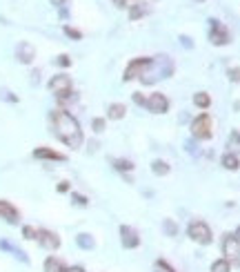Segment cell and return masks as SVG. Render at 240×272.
I'll list each match as a JSON object with an SVG mask.
<instances>
[{"mask_svg":"<svg viewBox=\"0 0 240 272\" xmlns=\"http://www.w3.org/2000/svg\"><path fill=\"white\" fill-rule=\"evenodd\" d=\"M49 123H51V130H53V134L58 136V141H63L67 147L78 150V147L85 143L82 127L72 112H67V109H53V112L49 114Z\"/></svg>","mask_w":240,"mask_h":272,"instance_id":"cell-1","label":"cell"},{"mask_svg":"<svg viewBox=\"0 0 240 272\" xmlns=\"http://www.w3.org/2000/svg\"><path fill=\"white\" fill-rule=\"evenodd\" d=\"M192 136L193 138H198V141H209L214 136V132H212V116L207 112H202V114H198L196 118L192 121Z\"/></svg>","mask_w":240,"mask_h":272,"instance_id":"cell-2","label":"cell"},{"mask_svg":"<svg viewBox=\"0 0 240 272\" xmlns=\"http://www.w3.org/2000/svg\"><path fill=\"white\" fill-rule=\"evenodd\" d=\"M187 237L192 241H196L198 245H209L214 241V234H212V228L205 223V221H192L187 225Z\"/></svg>","mask_w":240,"mask_h":272,"instance_id":"cell-3","label":"cell"},{"mask_svg":"<svg viewBox=\"0 0 240 272\" xmlns=\"http://www.w3.org/2000/svg\"><path fill=\"white\" fill-rule=\"evenodd\" d=\"M154 65V58H149V56H140V58H134L129 65L125 67V74H122V81L129 83L134 78H143L144 72Z\"/></svg>","mask_w":240,"mask_h":272,"instance_id":"cell-4","label":"cell"},{"mask_svg":"<svg viewBox=\"0 0 240 272\" xmlns=\"http://www.w3.org/2000/svg\"><path fill=\"white\" fill-rule=\"evenodd\" d=\"M209 40H212V45H216V47H222V45L229 43V31H227L225 25H220V20H216V18L209 20Z\"/></svg>","mask_w":240,"mask_h":272,"instance_id":"cell-5","label":"cell"},{"mask_svg":"<svg viewBox=\"0 0 240 272\" xmlns=\"http://www.w3.org/2000/svg\"><path fill=\"white\" fill-rule=\"evenodd\" d=\"M222 254L229 263H240V241L234 234H225L222 237Z\"/></svg>","mask_w":240,"mask_h":272,"instance_id":"cell-6","label":"cell"},{"mask_svg":"<svg viewBox=\"0 0 240 272\" xmlns=\"http://www.w3.org/2000/svg\"><path fill=\"white\" fill-rule=\"evenodd\" d=\"M144 107H147L149 112H154V114H167L169 112V98L165 96L163 92H154V94H149V96H147Z\"/></svg>","mask_w":240,"mask_h":272,"instance_id":"cell-7","label":"cell"},{"mask_svg":"<svg viewBox=\"0 0 240 272\" xmlns=\"http://www.w3.org/2000/svg\"><path fill=\"white\" fill-rule=\"evenodd\" d=\"M118 234H120V243H122L125 250H134L140 245V234H138V230L131 228V225H120Z\"/></svg>","mask_w":240,"mask_h":272,"instance_id":"cell-8","label":"cell"},{"mask_svg":"<svg viewBox=\"0 0 240 272\" xmlns=\"http://www.w3.org/2000/svg\"><path fill=\"white\" fill-rule=\"evenodd\" d=\"M36 241L40 243V248L49 250V252H53V250L60 248V237H58L53 230H47V228H40L38 230V237H36Z\"/></svg>","mask_w":240,"mask_h":272,"instance_id":"cell-9","label":"cell"},{"mask_svg":"<svg viewBox=\"0 0 240 272\" xmlns=\"http://www.w3.org/2000/svg\"><path fill=\"white\" fill-rule=\"evenodd\" d=\"M47 87L53 96H63L65 92H72V78H69L67 74H56V76L49 81Z\"/></svg>","mask_w":240,"mask_h":272,"instance_id":"cell-10","label":"cell"},{"mask_svg":"<svg viewBox=\"0 0 240 272\" xmlns=\"http://www.w3.org/2000/svg\"><path fill=\"white\" fill-rule=\"evenodd\" d=\"M16 58H18V63H23V65H31L36 58V47L31 43H27V40L18 43L16 45Z\"/></svg>","mask_w":240,"mask_h":272,"instance_id":"cell-11","label":"cell"},{"mask_svg":"<svg viewBox=\"0 0 240 272\" xmlns=\"http://www.w3.org/2000/svg\"><path fill=\"white\" fill-rule=\"evenodd\" d=\"M0 219H5L7 223L16 225V223L20 221V212H18V208H14V205H11L9 201L0 199Z\"/></svg>","mask_w":240,"mask_h":272,"instance_id":"cell-12","label":"cell"},{"mask_svg":"<svg viewBox=\"0 0 240 272\" xmlns=\"http://www.w3.org/2000/svg\"><path fill=\"white\" fill-rule=\"evenodd\" d=\"M34 159H38V161H65V154L51 150V147H36Z\"/></svg>","mask_w":240,"mask_h":272,"instance_id":"cell-13","label":"cell"},{"mask_svg":"<svg viewBox=\"0 0 240 272\" xmlns=\"http://www.w3.org/2000/svg\"><path fill=\"white\" fill-rule=\"evenodd\" d=\"M154 63L158 65V78H167L173 74V63H171V58H167V56H156Z\"/></svg>","mask_w":240,"mask_h":272,"instance_id":"cell-14","label":"cell"},{"mask_svg":"<svg viewBox=\"0 0 240 272\" xmlns=\"http://www.w3.org/2000/svg\"><path fill=\"white\" fill-rule=\"evenodd\" d=\"M125 114H127L125 103H111L107 107V118H111V121H120V118H125Z\"/></svg>","mask_w":240,"mask_h":272,"instance_id":"cell-15","label":"cell"},{"mask_svg":"<svg viewBox=\"0 0 240 272\" xmlns=\"http://www.w3.org/2000/svg\"><path fill=\"white\" fill-rule=\"evenodd\" d=\"M65 261L63 259H58V257H47L43 263V270L45 272H65Z\"/></svg>","mask_w":240,"mask_h":272,"instance_id":"cell-16","label":"cell"},{"mask_svg":"<svg viewBox=\"0 0 240 272\" xmlns=\"http://www.w3.org/2000/svg\"><path fill=\"white\" fill-rule=\"evenodd\" d=\"M220 163H222V167H225V170H229V172H236L240 167V159H238V154H234V152L222 154Z\"/></svg>","mask_w":240,"mask_h":272,"instance_id":"cell-17","label":"cell"},{"mask_svg":"<svg viewBox=\"0 0 240 272\" xmlns=\"http://www.w3.org/2000/svg\"><path fill=\"white\" fill-rule=\"evenodd\" d=\"M0 248H2V250H7V252H11L16 259H18V261L29 263V257H27V254H24L20 248H16L14 243H9V241H5V239H2V241H0Z\"/></svg>","mask_w":240,"mask_h":272,"instance_id":"cell-18","label":"cell"},{"mask_svg":"<svg viewBox=\"0 0 240 272\" xmlns=\"http://www.w3.org/2000/svg\"><path fill=\"white\" fill-rule=\"evenodd\" d=\"M149 14V5L144 2H136V5H129V20H140L143 16Z\"/></svg>","mask_w":240,"mask_h":272,"instance_id":"cell-19","label":"cell"},{"mask_svg":"<svg viewBox=\"0 0 240 272\" xmlns=\"http://www.w3.org/2000/svg\"><path fill=\"white\" fill-rule=\"evenodd\" d=\"M76 243H78V248H82V250H94V248H96V239H94L92 234H87V232L78 234Z\"/></svg>","mask_w":240,"mask_h":272,"instance_id":"cell-20","label":"cell"},{"mask_svg":"<svg viewBox=\"0 0 240 272\" xmlns=\"http://www.w3.org/2000/svg\"><path fill=\"white\" fill-rule=\"evenodd\" d=\"M193 105H196L198 109H209V107H212V96L207 92H196L193 94Z\"/></svg>","mask_w":240,"mask_h":272,"instance_id":"cell-21","label":"cell"},{"mask_svg":"<svg viewBox=\"0 0 240 272\" xmlns=\"http://www.w3.org/2000/svg\"><path fill=\"white\" fill-rule=\"evenodd\" d=\"M169 170H171L169 163H167V161H163V159H156L154 163H151V172H154L156 176H167Z\"/></svg>","mask_w":240,"mask_h":272,"instance_id":"cell-22","label":"cell"},{"mask_svg":"<svg viewBox=\"0 0 240 272\" xmlns=\"http://www.w3.org/2000/svg\"><path fill=\"white\" fill-rule=\"evenodd\" d=\"M111 163H114V167H116L118 172H122V174H127V172H131V170L136 167L129 159H114Z\"/></svg>","mask_w":240,"mask_h":272,"instance_id":"cell-23","label":"cell"},{"mask_svg":"<svg viewBox=\"0 0 240 272\" xmlns=\"http://www.w3.org/2000/svg\"><path fill=\"white\" fill-rule=\"evenodd\" d=\"M209 272H231V263L227 261L225 257L216 259V261L212 263V268H209Z\"/></svg>","mask_w":240,"mask_h":272,"instance_id":"cell-24","label":"cell"},{"mask_svg":"<svg viewBox=\"0 0 240 272\" xmlns=\"http://www.w3.org/2000/svg\"><path fill=\"white\" fill-rule=\"evenodd\" d=\"M163 230H165L167 237H176V234H178V223H176V221H171V219H165L163 221Z\"/></svg>","mask_w":240,"mask_h":272,"instance_id":"cell-25","label":"cell"},{"mask_svg":"<svg viewBox=\"0 0 240 272\" xmlns=\"http://www.w3.org/2000/svg\"><path fill=\"white\" fill-rule=\"evenodd\" d=\"M65 36H69L72 40H80L82 38V31L76 29V27H72V25H65Z\"/></svg>","mask_w":240,"mask_h":272,"instance_id":"cell-26","label":"cell"},{"mask_svg":"<svg viewBox=\"0 0 240 272\" xmlns=\"http://www.w3.org/2000/svg\"><path fill=\"white\" fill-rule=\"evenodd\" d=\"M105 125H107V121H105V118H100V116L92 118V130L96 132V134H100V132H105Z\"/></svg>","mask_w":240,"mask_h":272,"instance_id":"cell-27","label":"cell"},{"mask_svg":"<svg viewBox=\"0 0 240 272\" xmlns=\"http://www.w3.org/2000/svg\"><path fill=\"white\" fill-rule=\"evenodd\" d=\"M36 237H38V230L31 228V225H24V228H23V239H27V241H36Z\"/></svg>","mask_w":240,"mask_h":272,"instance_id":"cell-28","label":"cell"},{"mask_svg":"<svg viewBox=\"0 0 240 272\" xmlns=\"http://www.w3.org/2000/svg\"><path fill=\"white\" fill-rule=\"evenodd\" d=\"M154 272H176V270H173V268L169 266L165 259H158V261H156V270Z\"/></svg>","mask_w":240,"mask_h":272,"instance_id":"cell-29","label":"cell"},{"mask_svg":"<svg viewBox=\"0 0 240 272\" xmlns=\"http://www.w3.org/2000/svg\"><path fill=\"white\" fill-rule=\"evenodd\" d=\"M227 76H229L231 83H240V67H229L227 69Z\"/></svg>","mask_w":240,"mask_h":272,"instance_id":"cell-30","label":"cell"},{"mask_svg":"<svg viewBox=\"0 0 240 272\" xmlns=\"http://www.w3.org/2000/svg\"><path fill=\"white\" fill-rule=\"evenodd\" d=\"M131 101H134V105L144 107V103H147V96H144L143 92H134V94H131Z\"/></svg>","mask_w":240,"mask_h":272,"instance_id":"cell-31","label":"cell"},{"mask_svg":"<svg viewBox=\"0 0 240 272\" xmlns=\"http://www.w3.org/2000/svg\"><path fill=\"white\" fill-rule=\"evenodd\" d=\"M72 201H73V205H80V208H85L89 201H87V196L85 194H78V192H73L72 194Z\"/></svg>","mask_w":240,"mask_h":272,"instance_id":"cell-32","label":"cell"},{"mask_svg":"<svg viewBox=\"0 0 240 272\" xmlns=\"http://www.w3.org/2000/svg\"><path fill=\"white\" fill-rule=\"evenodd\" d=\"M56 65H60V67H69V65H72V58H69L67 54H60V56L56 58Z\"/></svg>","mask_w":240,"mask_h":272,"instance_id":"cell-33","label":"cell"},{"mask_svg":"<svg viewBox=\"0 0 240 272\" xmlns=\"http://www.w3.org/2000/svg\"><path fill=\"white\" fill-rule=\"evenodd\" d=\"M229 147H236V150H240V134H238V132H231Z\"/></svg>","mask_w":240,"mask_h":272,"instance_id":"cell-34","label":"cell"},{"mask_svg":"<svg viewBox=\"0 0 240 272\" xmlns=\"http://www.w3.org/2000/svg\"><path fill=\"white\" fill-rule=\"evenodd\" d=\"M56 190H58V192H69V181H60Z\"/></svg>","mask_w":240,"mask_h":272,"instance_id":"cell-35","label":"cell"},{"mask_svg":"<svg viewBox=\"0 0 240 272\" xmlns=\"http://www.w3.org/2000/svg\"><path fill=\"white\" fill-rule=\"evenodd\" d=\"M65 272H85V268L82 266H69V268H65Z\"/></svg>","mask_w":240,"mask_h":272,"instance_id":"cell-36","label":"cell"},{"mask_svg":"<svg viewBox=\"0 0 240 272\" xmlns=\"http://www.w3.org/2000/svg\"><path fill=\"white\" fill-rule=\"evenodd\" d=\"M114 5L122 9V7H129V0H114Z\"/></svg>","mask_w":240,"mask_h":272,"instance_id":"cell-37","label":"cell"},{"mask_svg":"<svg viewBox=\"0 0 240 272\" xmlns=\"http://www.w3.org/2000/svg\"><path fill=\"white\" fill-rule=\"evenodd\" d=\"M180 40H183V45H185V47H193L192 38H187V36H180Z\"/></svg>","mask_w":240,"mask_h":272,"instance_id":"cell-38","label":"cell"},{"mask_svg":"<svg viewBox=\"0 0 240 272\" xmlns=\"http://www.w3.org/2000/svg\"><path fill=\"white\" fill-rule=\"evenodd\" d=\"M49 2H51V5H56V7H63L67 0H49Z\"/></svg>","mask_w":240,"mask_h":272,"instance_id":"cell-39","label":"cell"},{"mask_svg":"<svg viewBox=\"0 0 240 272\" xmlns=\"http://www.w3.org/2000/svg\"><path fill=\"white\" fill-rule=\"evenodd\" d=\"M234 237H236V239H238V241H240V225H238V228H236V232H234Z\"/></svg>","mask_w":240,"mask_h":272,"instance_id":"cell-40","label":"cell"},{"mask_svg":"<svg viewBox=\"0 0 240 272\" xmlns=\"http://www.w3.org/2000/svg\"><path fill=\"white\" fill-rule=\"evenodd\" d=\"M196 2H205V0H196Z\"/></svg>","mask_w":240,"mask_h":272,"instance_id":"cell-41","label":"cell"}]
</instances>
